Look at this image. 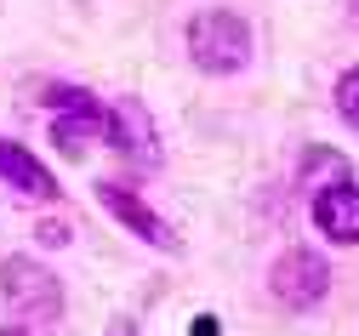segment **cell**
I'll list each match as a JSON object with an SVG mask.
<instances>
[{"instance_id":"cell-5","label":"cell","mask_w":359,"mask_h":336,"mask_svg":"<svg viewBox=\"0 0 359 336\" xmlns=\"http://www.w3.org/2000/svg\"><path fill=\"white\" fill-rule=\"evenodd\" d=\"M103 142H114V149H120L126 160H137V166H154V154H160L154 120H149V109H143L137 98L109 103V131H103Z\"/></svg>"},{"instance_id":"cell-8","label":"cell","mask_w":359,"mask_h":336,"mask_svg":"<svg viewBox=\"0 0 359 336\" xmlns=\"http://www.w3.org/2000/svg\"><path fill=\"white\" fill-rule=\"evenodd\" d=\"M313 222H320V234L337 239V246H359V188L353 182L325 188V194L313 200Z\"/></svg>"},{"instance_id":"cell-4","label":"cell","mask_w":359,"mask_h":336,"mask_svg":"<svg viewBox=\"0 0 359 336\" xmlns=\"http://www.w3.org/2000/svg\"><path fill=\"white\" fill-rule=\"evenodd\" d=\"M268 291H274L280 308L308 314V308H320V302H325V291H331V268H325L320 251L297 246V251H285V257L274 262V274H268Z\"/></svg>"},{"instance_id":"cell-10","label":"cell","mask_w":359,"mask_h":336,"mask_svg":"<svg viewBox=\"0 0 359 336\" xmlns=\"http://www.w3.org/2000/svg\"><path fill=\"white\" fill-rule=\"evenodd\" d=\"M337 114L359 131V69H348V74L337 80Z\"/></svg>"},{"instance_id":"cell-1","label":"cell","mask_w":359,"mask_h":336,"mask_svg":"<svg viewBox=\"0 0 359 336\" xmlns=\"http://www.w3.org/2000/svg\"><path fill=\"white\" fill-rule=\"evenodd\" d=\"M189 58L205 74H240L251 63V23L229 6L189 18Z\"/></svg>"},{"instance_id":"cell-13","label":"cell","mask_w":359,"mask_h":336,"mask_svg":"<svg viewBox=\"0 0 359 336\" xmlns=\"http://www.w3.org/2000/svg\"><path fill=\"white\" fill-rule=\"evenodd\" d=\"M109 336H137V325H131V319H114V330Z\"/></svg>"},{"instance_id":"cell-11","label":"cell","mask_w":359,"mask_h":336,"mask_svg":"<svg viewBox=\"0 0 359 336\" xmlns=\"http://www.w3.org/2000/svg\"><path fill=\"white\" fill-rule=\"evenodd\" d=\"M189 336H222V325H217V319H211V314H200V319H194V325H189Z\"/></svg>"},{"instance_id":"cell-3","label":"cell","mask_w":359,"mask_h":336,"mask_svg":"<svg viewBox=\"0 0 359 336\" xmlns=\"http://www.w3.org/2000/svg\"><path fill=\"white\" fill-rule=\"evenodd\" d=\"M0 297H6V308L23 314V319H52V314H63V285H57V274L40 268V262H29V257H6V262H0Z\"/></svg>"},{"instance_id":"cell-6","label":"cell","mask_w":359,"mask_h":336,"mask_svg":"<svg viewBox=\"0 0 359 336\" xmlns=\"http://www.w3.org/2000/svg\"><path fill=\"white\" fill-rule=\"evenodd\" d=\"M97 200H103V211L114 217V222H126L137 239H149L154 251H177V234L165 228V217H154L131 188H120V182H97Z\"/></svg>"},{"instance_id":"cell-14","label":"cell","mask_w":359,"mask_h":336,"mask_svg":"<svg viewBox=\"0 0 359 336\" xmlns=\"http://www.w3.org/2000/svg\"><path fill=\"white\" fill-rule=\"evenodd\" d=\"M342 12H348V18H353V23H359V0H342Z\"/></svg>"},{"instance_id":"cell-12","label":"cell","mask_w":359,"mask_h":336,"mask_svg":"<svg viewBox=\"0 0 359 336\" xmlns=\"http://www.w3.org/2000/svg\"><path fill=\"white\" fill-rule=\"evenodd\" d=\"M40 239H46V246H63L69 228H63V222H40Z\"/></svg>"},{"instance_id":"cell-9","label":"cell","mask_w":359,"mask_h":336,"mask_svg":"<svg viewBox=\"0 0 359 336\" xmlns=\"http://www.w3.org/2000/svg\"><path fill=\"white\" fill-rule=\"evenodd\" d=\"M302 188L313 200L325 194V188H342V182H353V166H348V154H337V149H325V142H313V149H302Z\"/></svg>"},{"instance_id":"cell-2","label":"cell","mask_w":359,"mask_h":336,"mask_svg":"<svg viewBox=\"0 0 359 336\" xmlns=\"http://www.w3.org/2000/svg\"><path fill=\"white\" fill-rule=\"evenodd\" d=\"M46 103L57 109V120H52L57 154L86 160V149H92V142L109 131V103H97L86 86H46Z\"/></svg>"},{"instance_id":"cell-15","label":"cell","mask_w":359,"mask_h":336,"mask_svg":"<svg viewBox=\"0 0 359 336\" xmlns=\"http://www.w3.org/2000/svg\"><path fill=\"white\" fill-rule=\"evenodd\" d=\"M0 336H29V330H18V325H6V330H0Z\"/></svg>"},{"instance_id":"cell-7","label":"cell","mask_w":359,"mask_h":336,"mask_svg":"<svg viewBox=\"0 0 359 336\" xmlns=\"http://www.w3.org/2000/svg\"><path fill=\"white\" fill-rule=\"evenodd\" d=\"M0 182L12 188V194H23V200H57V177L40 166L23 142H12V137H0Z\"/></svg>"}]
</instances>
